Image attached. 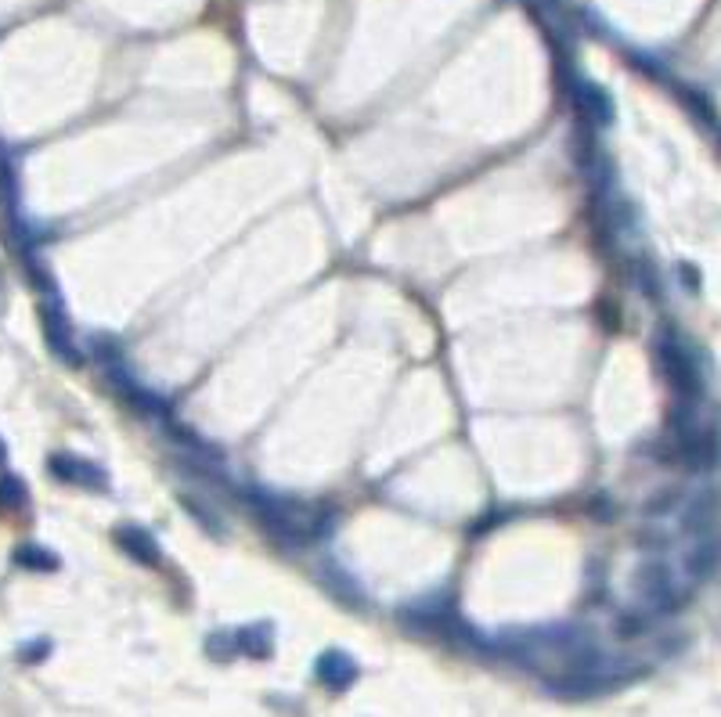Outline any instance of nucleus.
Segmentation results:
<instances>
[{"label":"nucleus","mask_w":721,"mask_h":717,"mask_svg":"<svg viewBox=\"0 0 721 717\" xmlns=\"http://www.w3.org/2000/svg\"><path fill=\"white\" fill-rule=\"evenodd\" d=\"M47 653V642H36V645H25L22 650V660H40Z\"/></svg>","instance_id":"10"},{"label":"nucleus","mask_w":721,"mask_h":717,"mask_svg":"<svg viewBox=\"0 0 721 717\" xmlns=\"http://www.w3.org/2000/svg\"><path fill=\"white\" fill-rule=\"evenodd\" d=\"M4 458H8V444L0 440V465H4Z\"/></svg>","instance_id":"11"},{"label":"nucleus","mask_w":721,"mask_h":717,"mask_svg":"<svg viewBox=\"0 0 721 717\" xmlns=\"http://www.w3.org/2000/svg\"><path fill=\"white\" fill-rule=\"evenodd\" d=\"M275 650V639H271V624H250L235 631V653H246L253 660H264Z\"/></svg>","instance_id":"7"},{"label":"nucleus","mask_w":721,"mask_h":717,"mask_svg":"<svg viewBox=\"0 0 721 717\" xmlns=\"http://www.w3.org/2000/svg\"><path fill=\"white\" fill-rule=\"evenodd\" d=\"M30 491L19 476H0V508H25Z\"/></svg>","instance_id":"9"},{"label":"nucleus","mask_w":721,"mask_h":717,"mask_svg":"<svg viewBox=\"0 0 721 717\" xmlns=\"http://www.w3.org/2000/svg\"><path fill=\"white\" fill-rule=\"evenodd\" d=\"M660 365H664V376H668V382L675 386L678 397H700L697 365H692L689 347L675 333L660 336Z\"/></svg>","instance_id":"1"},{"label":"nucleus","mask_w":721,"mask_h":717,"mask_svg":"<svg viewBox=\"0 0 721 717\" xmlns=\"http://www.w3.org/2000/svg\"><path fill=\"white\" fill-rule=\"evenodd\" d=\"M47 468L65 484H76V487H94V491H105L108 487V476L102 473L98 465H91L84 458H76V454H51L47 458Z\"/></svg>","instance_id":"3"},{"label":"nucleus","mask_w":721,"mask_h":717,"mask_svg":"<svg viewBox=\"0 0 721 717\" xmlns=\"http://www.w3.org/2000/svg\"><path fill=\"white\" fill-rule=\"evenodd\" d=\"M574 102H577V113L589 123H598V127H603V123L614 119V105H609L606 91L589 84V80H574Z\"/></svg>","instance_id":"5"},{"label":"nucleus","mask_w":721,"mask_h":717,"mask_svg":"<svg viewBox=\"0 0 721 717\" xmlns=\"http://www.w3.org/2000/svg\"><path fill=\"white\" fill-rule=\"evenodd\" d=\"M315 674H318V682H321V685H329V688H332V693H343L347 685L358 682V664H353V660H350L347 653L329 650V653H321V656H318Z\"/></svg>","instance_id":"4"},{"label":"nucleus","mask_w":721,"mask_h":717,"mask_svg":"<svg viewBox=\"0 0 721 717\" xmlns=\"http://www.w3.org/2000/svg\"><path fill=\"white\" fill-rule=\"evenodd\" d=\"M15 562H19V567H25V570H44V573H51V570H59V567H62L59 556H51V551L36 548V545L19 548V551H15Z\"/></svg>","instance_id":"8"},{"label":"nucleus","mask_w":721,"mask_h":717,"mask_svg":"<svg viewBox=\"0 0 721 717\" xmlns=\"http://www.w3.org/2000/svg\"><path fill=\"white\" fill-rule=\"evenodd\" d=\"M40 328H44L47 347L59 354L62 361L79 365V350H76V342H73V328H70V321H65V314H62L59 303H40Z\"/></svg>","instance_id":"2"},{"label":"nucleus","mask_w":721,"mask_h":717,"mask_svg":"<svg viewBox=\"0 0 721 717\" xmlns=\"http://www.w3.org/2000/svg\"><path fill=\"white\" fill-rule=\"evenodd\" d=\"M116 545L127 551L130 559H138L141 567H159V545L152 541V534H145L138 527H119L116 530Z\"/></svg>","instance_id":"6"}]
</instances>
